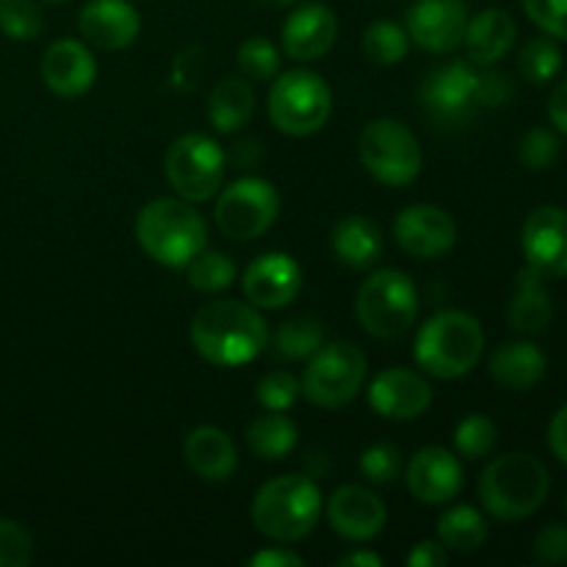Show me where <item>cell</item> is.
Returning <instances> with one entry per match:
<instances>
[{
  "mask_svg": "<svg viewBox=\"0 0 567 567\" xmlns=\"http://www.w3.org/2000/svg\"><path fill=\"white\" fill-rule=\"evenodd\" d=\"M192 347L203 360L219 369L252 363L269 343V327L255 305L219 299L197 310L188 327Z\"/></svg>",
  "mask_w": 567,
  "mask_h": 567,
  "instance_id": "cell-1",
  "label": "cell"
},
{
  "mask_svg": "<svg viewBox=\"0 0 567 567\" xmlns=\"http://www.w3.org/2000/svg\"><path fill=\"white\" fill-rule=\"evenodd\" d=\"M136 238L155 264L183 269L208 247V225L188 199L161 197L138 210Z\"/></svg>",
  "mask_w": 567,
  "mask_h": 567,
  "instance_id": "cell-2",
  "label": "cell"
},
{
  "mask_svg": "<svg viewBox=\"0 0 567 567\" xmlns=\"http://www.w3.org/2000/svg\"><path fill=\"white\" fill-rule=\"evenodd\" d=\"M485 352L482 324L465 310H441L415 332L413 358L437 380H460L471 374Z\"/></svg>",
  "mask_w": 567,
  "mask_h": 567,
  "instance_id": "cell-3",
  "label": "cell"
},
{
  "mask_svg": "<svg viewBox=\"0 0 567 567\" xmlns=\"http://www.w3.org/2000/svg\"><path fill=\"white\" fill-rule=\"evenodd\" d=\"M324 513L319 485L302 474L275 476L252 502V524L275 543H297L316 529Z\"/></svg>",
  "mask_w": 567,
  "mask_h": 567,
  "instance_id": "cell-4",
  "label": "cell"
},
{
  "mask_svg": "<svg viewBox=\"0 0 567 567\" xmlns=\"http://www.w3.org/2000/svg\"><path fill=\"white\" fill-rule=\"evenodd\" d=\"M551 491L548 468L524 452L496 457L480 476L482 507L498 520H520L535 515Z\"/></svg>",
  "mask_w": 567,
  "mask_h": 567,
  "instance_id": "cell-5",
  "label": "cell"
},
{
  "mask_svg": "<svg viewBox=\"0 0 567 567\" xmlns=\"http://www.w3.org/2000/svg\"><path fill=\"white\" fill-rule=\"evenodd\" d=\"M354 313L369 336L391 341V338L404 336L415 324L419 291L404 271L377 269L360 286Z\"/></svg>",
  "mask_w": 567,
  "mask_h": 567,
  "instance_id": "cell-6",
  "label": "cell"
},
{
  "mask_svg": "<svg viewBox=\"0 0 567 567\" xmlns=\"http://www.w3.org/2000/svg\"><path fill=\"white\" fill-rule=\"evenodd\" d=\"M332 114V92L313 70H288L269 92V120L286 136H313Z\"/></svg>",
  "mask_w": 567,
  "mask_h": 567,
  "instance_id": "cell-7",
  "label": "cell"
},
{
  "mask_svg": "<svg viewBox=\"0 0 567 567\" xmlns=\"http://www.w3.org/2000/svg\"><path fill=\"white\" fill-rule=\"evenodd\" d=\"M365 354L354 343H324L299 380V391L310 404L324 410H338L352 402L365 382Z\"/></svg>",
  "mask_w": 567,
  "mask_h": 567,
  "instance_id": "cell-8",
  "label": "cell"
},
{
  "mask_svg": "<svg viewBox=\"0 0 567 567\" xmlns=\"http://www.w3.org/2000/svg\"><path fill=\"white\" fill-rule=\"evenodd\" d=\"M360 161L382 186H410L421 175V144L399 120H374L360 133Z\"/></svg>",
  "mask_w": 567,
  "mask_h": 567,
  "instance_id": "cell-9",
  "label": "cell"
},
{
  "mask_svg": "<svg viewBox=\"0 0 567 567\" xmlns=\"http://www.w3.org/2000/svg\"><path fill=\"white\" fill-rule=\"evenodd\" d=\"M227 155L205 133H186L175 138L164 155V175L177 197L188 203H208L221 188Z\"/></svg>",
  "mask_w": 567,
  "mask_h": 567,
  "instance_id": "cell-10",
  "label": "cell"
},
{
  "mask_svg": "<svg viewBox=\"0 0 567 567\" xmlns=\"http://www.w3.org/2000/svg\"><path fill=\"white\" fill-rule=\"evenodd\" d=\"M280 194L264 177H238L216 199V227L233 241H255L275 225Z\"/></svg>",
  "mask_w": 567,
  "mask_h": 567,
  "instance_id": "cell-11",
  "label": "cell"
},
{
  "mask_svg": "<svg viewBox=\"0 0 567 567\" xmlns=\"http://www.w3.org/2000/svg\"><path fill=\"white\" fill-rule=\"evenodd\" d=\"M476 89H480V72L465 61H452L426 75L424 86H421V100H424V109L432 122L460 127L480 109Z\"/></svg>",
  "mask_w": 567,
  "mask_h": 567,
  "instance_id": "cell-12",
  "label": "cell"
},
{
  "mask_svg": "<svg viewBox=\"0 0 567 567\" xmlns=\"http://www.w3.org/2000/svg\"><path fill=\"white\" fill-rule=\"evenodd\" d=\"M468 28L465 0H415L408 11V37L426 53H452Z\"/></svg>",
  "mask_w": 567,
  "mask_h": 567,
  "instance_id": "cell-13",
  "label": "cell"
},
{
  "mask_svg": "<svg viewBox=\"0 0 567 567\" xmlns=\"http://www.w3.org/2000/svg\"><path fill=\"white\" fill-rule=\"evenodd\" d=\"M305 271L291 255L266 252L244 271V297L258 310H280L299 297Z\"/></svg>",
  "mask_w": 567,
  "mask_h": 567,
  "instance_id": "cell-14",
  "label": "cell"
},
{
  "mask_svg": "<svg viewBox=\"0 0 567 567\" xmlns=\"http://www.w3.org/2000/svg\"><path fill=\"white\" fill-rule=\"evenodd\" d=\"M526 264L543 277H567V210L543 205L529 214L520 233Z\"/></svg>",
  "mask_w": 567,
  "mask_h": 567,
  "instance_id": "cell-15",
  "label": "cell"
},
{
  "mask_svg": "<svg viewBox=\"0 0 567 567\" xmlns=\"http://www.w3.org/2000/svg\"><path fill=\"white\" fill-rule=\"evenodd\" d=\"M327 524L343 540L369 543L385 529L388 509L369 487L343 485L327 502Z\"/></svg>",
  "mask_w": 567,
  "mask_h": 567,
  "instance_id": "cell-16",
  "label": "cell"
},
{
  "mask_svg": "<svg viewBox=\"0 0 567 567\" xmlns=\"http://www.w3.org/2000/svg\"><path fill=\"white\" fill-rule=\"evenodd\" d=\"M393 238L413 258H437L454 247L457 225L437 205H410L393 219Z\"/></svg>",
  "mask_w": 567,
  "mask_h": 567,
  "instance_id": "cell-17",
  "label": "cell"
},
{
  "mask_svg": "<svg viewBox=\"0 0 567 567\" xmlns=\"http://www.w3.org/2000/svg\"><path fill=\"white\" fill-rule=\"evenodd\" d=\"M369 404L377 415L388 421H413L430 410L432 388L415 371L393 365L371 380Z\"/></svg>",
  "mask_w": 567,
  "mask_h": 567,
  "instance_id": "cell-18",
  "label": "cell"
},
{
  "mask_svg": "<svg viewBox=\"0 0 567 567\" xmlns=\"http://www.w3.org/2000/svg\"><path fill=\"white\" fill-rule=\"evenodd\" d=\"M408 491L419 498L421 504H449L463 491V465L449 449L424 446L413 454L404 471Z\"/></svg>",
  "mask_w": 567,
  "mask_h": 567,
  "instance_id": "cell-19",
  "label": "cell"
},
{
  "mask_svg": "<svg viewBox=\"0 0 567 567\" xmlns=\"http://www.w3.org/2000/svg\"><path fill=\"white\" fill-rule=\"evenodd\" d=\"M42 81L55 97L75 100L83 97L94 86L97 78V61L92 50L78 39H59L50 44L42 55Z\"/></svg>",
  "mask_w": 567,
  "mask_h": 567,
  "instance_id": "cell-20",
  "label": "cell"
},
{
  "mask_svg": "<svg viewBox=\"0 0 567 567\" xmlns=\"http://www.w3.org/2000/svg\"><path fill=\"white\" fill-rule=\"evenodd\" d=\"M83 42L100 50H125L142 31V17L131 0H89L78 14Z\"/></svg>",
  "mask_w": 567,
  "mask_h": 567,
  "instance_id": "cell-21",
  "label": "cell"
},
{
  "mask_svg": "<svg viewBox=\"0 0 567 567\" xmlns=\"http://www.w3.org/2000/svg\"><path fill=\"white\" fill-rule=\"evenodd\" d=\"M338 37L336 11L324 3H302L282 22V53L293 61L321 59Z\"/></svg>",
  "mask_w": 567,
  "mask_h": 567,
  "instance_id": "cell-22",
  "label": "cell"
},
{
  "mask_svg": "<svg viewBox=\"0 0 567 567\" xmlns=\"http://www.w3.org/2000/svg\"><path fill=\"white\" fill-rule=\"evenodd\" d=\"M186 465L205 482H227L238 468V452L233 437L219 426H197L183 443Z\"/></svg>",
  "mask_w": 567,
  "mask_h": 567,
  "instance_id": "cell-23",
  "label": "cell"
},
{
  "mask_svg": "<svg viewBox=\"0 0 567 567\" xmlns=\"http://www.w3.org/2000/svg\"><path fill=\"white\" fill-rule=\"evenodd\" d=\"M330 247L338 264L354 271H365L380 264L382 252H385V238L369 216L349 214L332 227Z\"/></svg>",
  "mask_w": 567,
  "mask_h": 567,
  "instance_id": "cell-24",
  "label": "cell"
},
{
  "mask_svg": "<svg viewBox=\"0 0 567 567\" xmlns=\"http://www.w3.org/2000/svg\"><path fill=\"white\" fill-rule=\"evenodd\" d=\"M518 37L513 14L504 9H485L476 17H468L465 28V53L476 66H493L509 53Z\"/></svg>",
  "mask_w": 567,
  "mask_h": 567,
  "instance_id": "cell-25",
  "label": "cell"
},
{
  "mask_svg": "<svg viewBox=\"0 0 567 567\" xmlns=\"http://www.w3.org/2000/svg\"><path fill=\"white\" fill-rule=\"evenodd\" d=\"M546 277L526 264L518 271V291H515L513 302H509V327L520 336H537L551 324V297L546 291Z\"/></svg>",
  "mask_w": 567,
  "mask_h": 567,
  "instance_id": "cell-26",
  "label": "cell"
},
{
  "mask_svg": "<svg viewBox=\"0 0 567 567\" xmlns=\"http://www.w3.org/2000/svg\"><path fill=\"white\" fill-rule=\"evenodd\" d=\"M546 354L532 341L504 343L491 358V377L509 391H526L546 377Z\"/></svg>",
  "mask_w": 567,
  "mask_h": 567,
  "instance_id": "cell-27",
  "label": "cell"
},
{
  "mask_svg": "<svg viewBox=\"0 0 567 567\" xmlns=\"http://www.w3.org/2000/svg\"><path fill=\"white\" fill-rule=\"evenodd\" d=\"M255 92L249 81L241 78H225L214 86L208 100V120L219 133H236L252 120Z\"/></svg>",
  "mask_w": 567,
  "mask_h": 567,
  "instance_id": "cell-28",
  "label": "cell"
},
{
  "mask_svg": "<svg viewBox=\"0 0 567 567\" xmlns=\"http://www.w3.org/2000/svg\"><path fill=\"white\" fill-rule=\"evenodd\" d=\"M297 424L280 410H269V413L252 419V424L247 426L249 452L260 460H269V463L288 457L297 449Z\"/></svg>",
  "mask_w": 567,
  "mask_h": 567,
  "instance_id": "cell-29",
  "label": "cell"
},
{
  "mask_svg": "<svg viewBox=\"0 0 567 567\" xmlns=\"http://www.w3.org/2000/svg\"><path fill=\"white\" fill-rule=\"evenodd\" d=\"M437 537H441V543L449 551H476L487 540V520L482 518V513L476 507L457 504V507H449L441 515V520H437Z\"/></svg>",
  "mask_w": 567,
  "mask_h": 567,
  "instance_id": "cell-30",
  "label": "cell"
},
{
  "mask_svg": "<svg viewBox=\"0 0 567 567\" xmlns=\"http://www.w3.org/2000/svg\"><path fill=\"white\" fill-rule=\"evenodd\" d=\"M275 354L282 360H305L324 347V324L316 316H293L277 327L271 338Z\"/></svg>",
  "mask_w": 567,
  "mask_h": 567,
  "instance_id": "cell-31",
  "label": "cell"
},
{
  "mask_svg": "<svg viewBox=\"0 0 567 567\" xmlns=\"http://www.w3.org/2000/svg\"><path fill=\"white\" fill-rule=\"evenodd\" d=\"M410 50V37L402 25L393 20H377L363 33V53L374 64L393 66L404 61Z\"/></svg>",
  "mask_w": 567,
  "mask_h": 567,
  "instance_id": "cell-32",
  "label": "cell"
},
{
  "mask_svg": "<svg viewBox=\"0 0 567 567\" xmlns=\"http://www.w3.org/2000/svg\"><path fill=\"white\" fill-rule=\"evenodd\" d=\"M518 70L524 75V81H529L532 86H543V83L554 81L557 72L563 70V50L554 42V37H537L520 50Z\"/></svg>",
  "mask_w": 567,
  "mask_h": 567,
  "instance_id": "cell-33",
  "label": "cell"
},
{
  "mask_svg": "<svg viewBox=\"0 0 567 567\" xmlns=\"http://www.w3.org/2000/svg\"><path fill=\"white\" fill-rule=\"evenodd\" d=\"M236 280V264L225 252H199L188 264V286L203 293H219Z\"/></svg>",
  "mask_w": 567,
  "mask_h": 567,
  "instance_id": "cell-34",
  "label": "cell"
},
{
  "mask_svg": "<svg viewBox=\"0 0 567 567\" xmlns=\"http://www.w3.org/2000/svg\"><path fill=\"white\" fill-rule=\"evenodd\" d=\"M498 430L487 415L471 413L454 430V449L463 454L465 460H482L496 449Z\"/></svg>",
  "mask_w": 567,
  "mask_h": 567,
  "instance_id": "cell-35",
  "label": "cell"
},
{
  "mask_svg": "<svg viewBox=\"0 0 567 567\" xmlns=\"http://www.w3.org/2000/svg\"><path fill=\"white\" fill-rule=\"evenodd\" d=\"M238 70L249 78V81H275L280 75V50L275 42L264 37H249L247 42L238 48Z\"/></svg>",
  "mask_w": 567,
  "mask_h": 567,
  "instance_id": "cell-36",
  "label": "cell"
},
{
  "mask_svg": "<svg viewBox=\"0 0 567 567\" xmlns=\"http://www.w3.org/2000/svg\"><path fill=\"white\" fill-rule=\"evenodd\" d=\"M42 31L37 0H0V33L14 42H31Z\"/></svg>",
  "mask_w": 567,
  "mask_h": 567,
  "instance_id": "cell-37",
  "label": "cell"
},
{
  "mask_svg": "<svg viewBox=\"0 0 567 567\" xmlns=\"http://www.w3.org/2000/svg\"><path fill=\"white\" fill-rule=\"evenodd\" d=\"M360 474L371 485H391L402 474V452L393 443H374L360 454Z\"/></svg>",
  "mask_w": 567,
  "mask_h": 567,
  "instance_id": "cell-38",
  "label": "cell"
},
{
  "mask_svg": "<svg viewBox=\"0 0 567 567\" xmlns=\"http://www.w3.org/2000/svg\"><path fill=\"white\" fill-rule=\"evenodd\" d=\"M299 393H302L299 391V382L293 380L288 371L280 369L260 377L258 388H255V399H258L266 410H280V413H286V410H291L293 404H297Z\"/></svg>",
  "mask_w": 567,
  "mask_h": 567,
  "instance_id": "cell-39",
  "label": "cell"
},
{
  "mask_svg": "<svg viewBox=\"0 0 567 567\" xmlns=\"http://www.w3.org/2000/svg\"><path fill=\"white\" fill-rule=\"evenodd\" d=\"M33 559V540L17 520L0 518V567H25Z\"/></svg>",
  "mask_w": 567,
  "mask_h": 567,
  "instance_id": "cell-40",
  "label": "cell"
},
{
  "mask_svg": "<svg viewBox=\"0 0 567 567\" xmlns=\"http://www.w3.org/2000/svg\"><path fill=\"white\" fill-rule=\"evenodd\" d=\"M559 155V142L548 127H532L524 138H520L518 158L526 169H546L554 164Z\"/></svg>",
  "mask_w": 567,
  "mask_h": 567,
  "instance_id": "cell-41",
  "label": "cell"
},
{
  "mask_svg": "<svg viewBox=\"0 0 567 567\" xmlns=\"http://www.w3.org/2000/svg\"><path fill=\"white\" fill-rule=\"evenodd\" d=\"M520 6L543 33L567 42V0H520Z\"/></svg>",
  "mask_w": 567,
  "mask_h": 567,
  "instance_id": "cell-42",
  "label": "cell"
},
{
  "mask_svg": "<svg viewBox=\"0 0 567 567\" xmlns=\"http://www.w3.org/2000/svg\"><path fill=\"white\" fill-rule=\"evenodd\" d=\"M515 97V83L507 72L487 70L480 72V89H476V100H480V109H496V105H507Z\"/></svg>",
  "mask_w": 567,
  "mask_h": 567,
  "instance_id": "cell-43",
  "label": "cell"
},
{
  "mask_svg": "<svg viewBox=\"0 0 567 567\" xmlns=\"http://www.w3.org/2000/svg\"><path fill=\"white\" fill-rule=\"evenodd\" d=\"M535 559L540 565H565L567 563V526L551 524L537 532Z\"/></svg>",
  "mask_w": 567,
  "mask_h": 567,
  "instance_id": "cell-44",
  "label": "cell"
},
{
  "mask_svg": "<svg viewBox=\"0 0 567 567\" xmlns=\"http://www.w3.org/2000/svg\"><path fill=\"white\" fill-rule=\"evenodd\" d=\"M443 565H449V554L443 543L421 540L419 546H413V551L408 554V567H443Z\"/></svg>",
  "mask_w": 567,
  "mask_h": 567,
  "instance_id": "cell-45",
  "label": "cell"
},
{
  "mask_svg": "<svg viewBox=\"0 0 567 567\" xmlns=\"http://www.w3.org/2000/svg\"><path fill=\"white\" fill-rule=\"evenodd\" d=\"M548 446H551L554 457L567 465V404L554 413L551 424H548Z\"/></svg>",
  "mask_w": 567,
  "mask_h": 567,
  "instance_id": "cell-46",
  "label": "cell"
},
{
  "mask_svg": "<svg viewBox=\"0 0 567 567\" xmlns=\"http://www.w3.org/2000/svg\"><path fill=\"white\" fill-rule=\"evenodd\" d=\"M249 567H299L305 565V559L299 554L288 551V548H266L258 551L255 557H249Z\"/></svg>",
  "mask_w": 567,
  "mask_h": 567,
  "instance_id": "cell-47",
  "label": "cell"
},
{
  "mask_svg": "<svg viewBox=\"0 0 567 567\" xmlns=\"http://www.w3.org/2000/svg\"><path fill=\"white\" fill-rule=\"evenodd\" d=\"M548 120L557 127L559 133L567 136V78L557 83V89L551 92V100H548Z\"/></svg>",
  "mask_w": 567,
  "mask_h": 567,
  "instance_id": "cell-48",
  "label": "cell"
},
{
  "mask_svg": "<svg viewBox=\"0 0 567 567\" xmlns=\"http://www.w3.org/2000/svg\"><path fill=\"white\" fill-rule=\"evenodd\" d=\"M338 565H349V567H382V557H377L374 551H352V554H343L341 559H338Z\"/></svg>",
  "mask_w": 567,
  "mask_h": 567,
  "instance_id": "cell-49",
  "label": "cell"
},
{
  "mask_svg": "<svg viewBox=\"0 0 567 567\" xmlns=\"http://www.w3.org/2000/svg\"><path fill=\"white\" fill-rule=\"evenodd\" d=\"M269 3H277V6H288V3H293V0H269Z\"/></svg>",
  "mask_w": 567,
  "mask_h": 567,
  "instance_id": "cell-50",
  "label": "cell"
},
{
  "mask_svg": "<svg viewBox=\"0 0 567 567\" xmlns=\"http://www.w3.org/2000/svg\"><path fill=\"white\" fill-rule=\"evenodd\" d=\"M44 3H61V0H44Z\"/></svg>",
  "mask_w": 567,
  "mask_h": 567,
  "instance_id": "cell-51",
  "label": "cell"
},
{
  "mask_svg": "<svg viewBox=\"0 0 567 567\" xmlns=\"http://www.w3.org/2000/svg\"><path fill=\"white\" fill-rule=\"evenodd\" d=\"M565 507H567V498H565Z\"/></svg>",
  "mask_w": 567,
  "mask_h": 567,
  "instance_id": "cell-52",
  "label": "cell"
}]
</instances>
